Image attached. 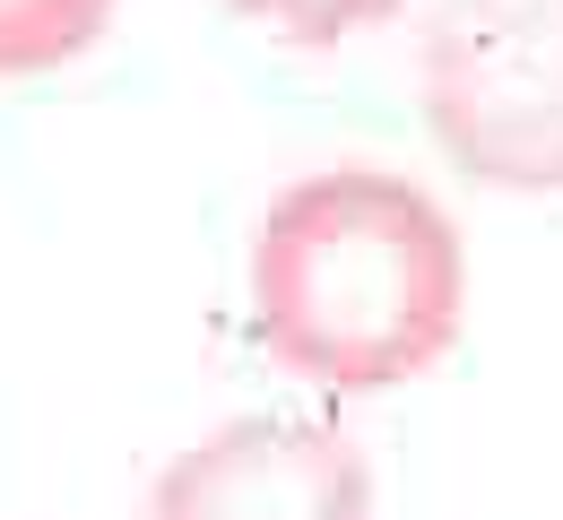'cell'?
<instances>
[{
    "label": "cell",
    "mask_w": 563,
    "mask_h": 520,
    "mask_svg": "<svg viewBox=\"0 0 563 520\" xmlns=\"http://www.w3.org/2000/svg\"><path fill=\"white\" fill-rule=\"evenodd\" d=\"M147 520H373V460L339 417L252 408L156 468Z\"/></svg>",
    "instance_id": "cell-3"
},
{
    "label": "cell",
    "mask_w": 563,
    "mask_h": 520,
    "mask_svg": "<svg viewBox=\"0 0 563 520\" xmlns=\"http://www.w3.org/2000/svg\"><path fill=\"white\" fill-rule=\"evenodd\" d=\"M252 339L330 399L424 381L468 330V234L399 165H312L252 218Z\"/></svg>",
    "instance_id": "cell-1"
},
{
    "label": "cell",
    "mask_w": 563,
    "mask_h": 520,
    "mask_svg": "<svg viewBox=\"0 0 563 520\" xmlns=\"http://www.w3.org/2000/svg\"><path fill=\"white\" fill-rule=\"evenodd\" d=\"M122 0H0V78L70 70L78 53L104 44Z\"/></svg>",
    "instance_id": "cell-4"
},
{
    "label": "cell",
    "mask_w": 563,
    "mask_h": 520,
    "mask_svg": "<svg viewBox=\"0 0 563 520\" xmlns=\"http://www.w3.org/2000/svg\"><path fill=\"white\" fill-rule=\"evenodd\" d=\"M234 18H252V26H269L278 44L295 53H339L355 35H373V26H390L408 0H225Z\"/></svg>",
    "instance_id": "cell-5"
},
{
    "label": "cell",
    "mask_w": 563,
    "mask_h": 520,
    "mask_svg": "<svg viewBox=\"0 0 563 520\" xmlns=\"http://www.w3.org/2000/svg\"><path fill=\"white\" fill-rule=\"evenodd\" d=\"M417 104L451 174L486 191H563V0H433Z\"/></svg>",
    "instance_id": "cell-2"
}]
</instances>
